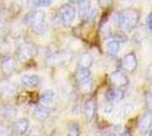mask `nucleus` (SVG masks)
Instances as JSON below:
<instances>
[{"mask_svg": "<svg viewBox=\"0 0 152 136\" xmlns=\"http://www.w3.org/2000/svg\"><path fill=\"white\" fill-rule=\"evenodd\" d=\"M140 17H141V14L136 9L121 10V12L117 14V17H116L117 26L121 28L123 32H132L134 28L137 26Z\"/></svg>", "mask_w": 152, "mask_h": 136, "instance_id": "1", "label": "nucleus"}, {"mask_svg": "<svg viewBox=\"0 0 152 136\" xmlns=\"http://www.w3.org/2000/svg\"><path fill=\"white\" fill-rule=\"evenodd\" d=\"M23 24L31 27L35 34H43L47 31V25L45 22V13L39 10H32L27 13L23 18Z\"/></svg>", "mask_w": 152, "mask_h": 136, "instance_id": "2", "label": "nucleus"}, {"mask_svg": "<svg viewBox=\"0 0 152 136\" xmlns=\"http://www.w3.org/2000/svg\"><path fill=\"white\" fill-rule=\"evenodd\" d=\"M58 17H59V20H60V23L63 25H69L76 17L75 7L72 6V5H68V4L63 5L58 10Z\"/></svg>", "mask_w": 152, "mask_h": 136, "instance_id": "3", "label": "nucleus"}, {"mask_svg": "<svg viewBox=\"0 0 152 136\" xmlns=\"http://www.w3.org/2000/svg\"><path fill=\"white\" fill-rule=\"evenodd\" d=\"M137 68V58L135 53L131 52L121 59V69L127 73H134Z\"/></svg>", "mask_w": 152, "mask_h": 136, "instance_id": "4", "label": "nucleus"}, {"mask_svg": "<svg viewBox=\"0 0 152 136\" xmlns=\"http://www.w3.org/2000/svg\"><path fill=\"white\" fill-rule=\"evenodd\" d=\"M16 68V61L12 56H5L1 59V64H0V69L1 73L5 76H12Z\"/></svg>", "mask_w": 152, "mask_h": 136, "instance_id": "5", "label": "nucleus"}, {"mask_svg": "<svg viewBox=\"0 0 152 136\" xmlns=\"http://www.w3.org/2000/svg\"><path fill=\"white\" fill-rule=\"evenodd\" d=\"M109 78H110L111 84L115 85L116 87H121V89L124 86H127L129 83V79L127 77V75L123 71H116L114 73H111Z\"/></svg>", "mask_w": 152, "mask_h": 136, "instance_id": "6", "label": "nucleus"}, {"mask_svg": "<svg viewBox=\"0 0 152 136\" xmlns=\"http://www.w3.org/2000/svg\"><path fill=\"white\" fill-rule=\"evenodd\" d=\"M78 13L82 20H93L95 17V10L92 9L90 0H82L80 2Z\"/></svg>", "mask_w": 152, "mask_h": 136, "instance_id": "7", "label": "nucleus"}, {"mask_svg": "<svg viewBox=\"0 0 152 136\" xmlns=\"http://www.w3.org/2000/svg\"><path fill=\"white\" fill-rule=\"evenodd\" d=\"M28 128H30V121H28L27 118H18V119H16L13 123V126H12L13 132L18 136L25 135L26 133L28 132Z\"/></svg>", "mask_w": 152, "mask_h": 136, "instance_id": "8", "label": "nucleus"}, {"mask_svg": "<svg viewBox=\"0 0 152 136\" xmlns=\"http://www.w3.org/2000/svg\"><path fill=\"white\" fill-rule=\"evenodd\" d=\"M16 92H17V87L10 81H8V79L0 81V94L2 97H12L16 95Z\"/></svg>", "mask_w": 152, "mask_h": 136, "instance_id": "9", "label": "nucleus"}, {"mask_svg": "<svg viewBox=\"0 0 152 136\" xmlns=\"http://www.w3.org/2000/svg\"><path fill=\"white\" fill-rule=\"evenodd\" d=\"M16 55H17V58L19 61H22V63L27 61L33 55V47L30 43H22L17 48Z\"/></svg>", "mask_w": 152, "mask_h": 136, "instance_id": "10", "label": "nucleus"}, {"mask_svg": "<svg viewBox=\"0 0 152 136\" xmlns=\"http://www.w3.org/2000/svg\"><path fill=\"white\" fill-rule=\"evenodd\" d=\"M20 83L23 86H25L27 89H33L40 84V77L35 74H26V75L22 76Z\"/></svg>", "mask_w": 152, "mask_h": 136, "instance_id": "11", "label": "nucleus"}, {"mask_svg": "<svg viewBox=\"0 0 152 136\" xmlns=\"http://www.w3.org/2000/svg\"><path fill=\"white\" fill-rule=\"evenodd\" d=\"M152 125V115L146 112L143 116L141 117V119L139 120L137 124V130L142 134H145L146 132L149 130V128L151 127Z\"/></svg>", "mask_w": 152, "mask_h": 136, "instance_id": "12", "label": "nucleus"}, {"mask_svg": "<svg viewBox=\"0 0 152 136\" xmlns=\"http://www.w3.org/2000/svg\"><path fill=\"white\" fill-rule=\"evenodd\" d=\"M50 109L49 107H47L45 104H39L34 108L33 110V116L35 119H39V120H45L48 117L50 116Z\"/></svg>", "mask_w": 152, "mask_h": 136, "instance_id": "13", "label": "nucleus"}, {"mask_svg": "<svg viewBox=\"0 0 152 136\" xmlns=\"http://www.w3.org/2000/svg\"><path fill=\"white\" fill-rule=\"evenodd\" d=\"M124 91L121 87H116V89H110L106 94V99L110 102H118L124 99Z\"/></svg>", "mask_w": 152, "mask_h": 136, "instance_id": "14", "label": "nucleus"}, {"mask_svg": "<svg viewBox=\"0 0 152 136\" xmlns=\"http://www.w3.org/2000/svg\"><path fill=\"white\" fill-rule=\"evenodd\" d=\"M95 110H96V103L94 99H89L85 104H84V115L88 120H92L95 116Z\"/></svg>", "mask_w": 152, "mask_h": 136, "instance_id": "15", "label": "nucleus"}, {"mask_svg": "<svg viewBox=\"0 0 152 136\" xmlns=\"http://www.w3.org/2000/svg\"><path fill=\"white\" fill-rule=\"evenodd\" d=\"M91 78V71L90 68H84V67H78L75 73V79L77 83H82Z\"/></svg>", "mask_w": 152, "mask_h": 136, "instance_id": "16", "label": "nucleus"}, {"mask_svg": "<svg viewBox=\"0 0 152 136\" xmlns=\"http://www.w3.org/2000/svg\"><path fill=\"white\" fill-rule=\"evenodd\" d=\"M119 49H121V43L117 41L116 39H113L110 41H108L107 44H106V50L107 52L110 55V56H116L118 52H119Z\"/></svg>", "mask_w": 152, "mask_h": 136, "instance_id": "17", "label": "nucleus"}, {"mask_svg": "<svg viewBox=\"0 0 152 136\" xmlns=\"http://www.w3.org/2000/svg\"><path fill=\"white\" fill-rule=\"evenodd\" d=\"M93 64V57L89 52L83 53L78 60V67H84V68H90Z\"/></svg>", "mask_w": 152, "mask_h": 136, "instance_id": "18", "label": "nucleus"}, {"mask_svg": "<svg viewBox=\"0 0 152 136\" xmlns=\"http://www.w3.org/2000/svg\"><path fill=\"white\" fill-rule=\"evenodd\" d=\"M56 97V93L53 90H45L42 94H41V101L45 104L52 103V101Z\"/></svg>", "mask_w": 152, "mask_h": 136, "instance_id": "19", "label": "nucleus"}, {"mask_svg": "<svg viewBox=\"0 0 152 136\" xmlns=\"http://www.w3.org/2000/svg\"><path fill=\"white\" fill-rule=\"evenodd\" d=\"M67 134L68 136H80L81 135V128L78 126L77 123L72 121L68 125V128H67Z\"/></svg>", "mask_w": 152, "mask_h": 136, "instance_id": "20", "label": "nucleus"}, {"mask_svg": "<svg viewBox=\"0 0 152 136\" xmlns=\"http://www.w3.org/2000/svg\"><path fill=\"white\" fill-rule=\"evenodd\" d=\"M31 6L34 7H48L52 4L53 0H27Z\"/></svg>", "mask_w": 152, "mask_h": 136, "instance_id": "21", "label": "nucleus"}, {"mask_svg": "<svg viewBox=\"0 0 152 136\" xmlns=\"http://www.w3.org/2000/svg\"><path fill=\"white\" fill-rule=\"evenodd\" d=\"M78 89L82 93H89L90 91L92 90V81H91V78L85 81V82L78 83Z\"/></svg>", "mask_w": 152, "mask_h": 136, "instance_id": "22", "label": "nucleus"}, {"mask_svg": "<svg viewBox=\"0 0 152 136\" xmlns=\"http://www.w3.org/2000/svg\"><path fill=\"white\" fill-rule=\"evenodd\" d=\"M4 116L6 118H13V117L16 116V111L12 107H7L6 109L4 110Z\"/></svg>", "mask_w": 152, "mask_h": 136, "instance_id": "23", "label": "nucleus"}, {"mask_svg": "<svg viewBox=\"0 0 152 136\" xmlns=\"http://www.w3.org/2000/svg\"><path fill=\"white\" fill-rule=\"evenodd\" d=\"M113 108H114V105H113V102H110V101H108L106 103H102V110L104 113H110L111 111H113Z\"/></svg>", "mask_w": 152, "mask_h": 136, "instance_id": "24", "label": "nucleus"}, {"mask_svg": "<svg viewBox=\"0 0 152 136\" xmlns=\"http://www.w3.org/2000/svg\"><path fill=\"white\" fill-rule=\"evenodd\" d=\"M111 4H113V0H98V5L101 7V8H103V9L110 7Z\"/></svg>", "mask_w": 152, "mask_h": 136, "instance_id": "25", "label": "nucleus"}, {"mask_svg": "<svg viewBox=\"0 0 152 136\" xmlns=\"http://www.w3.org/2000/svg\"><path fill=\"white\" fill-rule=\"evenodd\" d=\"M115 39L121 43V42H125V41L127 40V38H126V35H125V32H123V31H121V32H119L117 35H116V38H115Z\"/></svg>", "mask_w": 152, "mask_h": 136, "instance_id": "26", "label": "nucleus"}, {"mask_svg": "<svg viewBox=\"0 0 152 136\" xmlns=\"http://www.w3.org/2000/svg\"><path fill=\"white\" fill-rule=\"evenodd\" d=\"M0 136H8V127L5 124H0Z\"/></svg>", "mask_w": 152, "mask_h": 136, "instance_id": "27", "label": "nucleus"}, {"mask_svg": "<svg viewBox=\"0 0 152 136\" xmlns=\"http://www.w3.org/2000/svg\"><path fill=\"white\" fill-rule=\"evenodd\" d=\"M145 101H146V107H148V109L152 111V92L146 95Z\"/></svg>", "mask_w": 152, "mask_h": 136, "instance_id": "28", "label": "nucleus"}, {"mask_svg": "<svg viewBox=\"0 0 152 136\" xmlns=\"http://www.w3.org/2000/svg\"><path fill=\"white\" fill-rule=\"evenodd\" d=\"M145 74H146V77H148V79L152 82V64H150V65L146 67Z\"/></svg>", "mask_w": 152, "mask_h": 136, "instance_id": "29", "label": "nucleus"}, {"mask_svg": "<svg viewBox=\"0 0 152 136\" xmlns=\"http://www.w3.org/2000/svg\"><path fill=\"white\" fill-rule=\"evenodd\" d=\"M146 25H148V28L150 30V32L152 33V13L149 14V16L146 17Z\"/></svg>", "mask_w": 152, "mask_h": 136, "instance_id": "30", "label": "nucleus"}, {"mask_svg": "<svg viewBox=\"0 0 152 136\" xmlns=\"http://www.w3.org/2000/svg\"><path fill=\"white\" fill-rule=\"evenodd\" d=\"M119 136H132V134H131L129 132H123Z\"/></svg>", "mask_w": 152, "mask_h": 136, "instance_id": "31", "label": "nucleus"}, {"mask_svg": "<svg viewBox=\"0 0 152 136\" xmlns=\"http://www.w3.org/2000/svg\"><path fill=\"white\" fill-rule=\"evenodd\" d=\"M69 1L72 2V4H80L82 0H69Z\"/></svg>", "mask_w": 152, "mask_h": 136, "instance_id": "32", "label": "nucleus"}, {"mask_svg": "<svg viewBox=\"0 0 152 136\" xmlns=\"http://www.w3.org/2000/svg\"><path fill=\"white\" fill-rule=\"evenodd\" d=\"M150 136H152V128H151V130H150Z\"/></svg>", "mask_w": 152, "mask_h": 136, "instance_id": "33", "label": "nucleus"}]
</instances>
